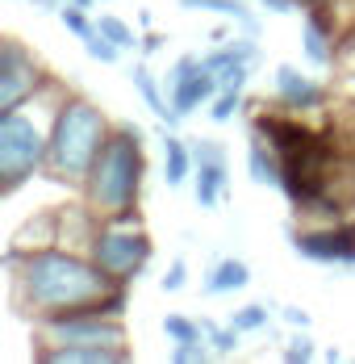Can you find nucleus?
Wrapping results in <instances>:
<instances>
[{
    "label": "nucleus",
    "mask_w": 355,
    "mask_h": 364,
    "mask_svg": "<svg viewBox=\"0 0 355 364\" xmlns=\"http://www.w3.org/2000/svg\"><path fill=\"white\" fill-rule=\"evenodd\" d=\"M180 285H184V264H172V272H168V277H163V289H180Z\"/></svg>",
    "instance_id": "29"
},
{
    "label": "nucleus",
    "mask_w": 355,
    "mask_h": 364,
    "mask_svg": "<svg viewBox=\"0 0 355 364\" xmlns=\"http://www.w3.org/2000/svg\"><path fill=\"white\" fill-rule=\"evenodd\" d=\"M230 323H234L239 331H259L263 323H268V310H263V306H247V310H234V314H230Z\"/></svg>",
    "instance_id": "24"
},
{
    "label": "nucleus",
    "mask_w": 355,
    "mask_h": 364,
    "mask_svg": "<svg viewBox=\"0 0 355 364\" xmlns=\"http://www.w3.org/2000/svg\"><path fill=\"white\" fill-rule=\"evenodd\" d=\"M88 243H92V259L105 268L117 285L134 281L146 268V259H151V239H146L142 222L134 218V210L109 214L105 226H97Z\"/></svg>",
    "instance_id": "5"
},
{
    "label": "nucleus",
    "mask_w": 355,
    "mask_h": 364,
    "mask_svg": "<svg viewBox=\"0 0 355 364\" xmlns=\"http://www.w3.org/2000/svg\"><path fill=\"white\" fill-rule=\"evenodd\" d=\"M63 26H67V30H71L75 38H80V42L92 34V30H97V26H92V21L84 17V9H63Z\"/></svg>",
    "instance_id": "26"
},
{
    "label": "nucleus",
    "mask_w": 355,
    "mask_h": 364,
    "mask_svg": "<svg viewBox=\"0 0 355 364\" xmlns=\"http://www.w3.org/2000/svg\"><path fill=\"white\" fill-rule=\"evenodd\" d=\"M142 172H146V159H142V134L134 126H121L113 130L88 172V205L109 218V214H121V210H134L142 188Z\"/></svg>",
    "instance_id": "2"
},
{
    "label": "nucleus",
    "mask_w": 355,
    "mask_h": 364,
    "mask_svg": "<svg viewBox=\"0 0 355 364\" xmlns=\"http://www.w3.org/2000/svg\"><path fill=\"white\" fill-rule=\"evenodd\" d=\"M297 252L322 264H355V226H330L297 239Z\"/></svg>",
    "instance_id": "9"
},
{
    "label": "nucleus",
    "mask_w": 355,
    "mask_h": 364,
    "mask_svg": "<svg viewBox=\"0 0 355 364\" xmlns=\"http://www.w3.org/2000/svg\"><path fill=\"white\" fill-rule=\"evenodd\" d=\"M55 113H38L34 97L17 109L0 113V181H4V193H13L21 181H30L38 168H46Z\"/></svg>",
    "instance_id": "4"
},
{
    "label": "nucleus",
    "mask_w": 355,
    "mask_h": 364,
    "mask_svg": "<svg viewBox=\"0 0 355 364\" xmlns=\"http://www.w3.org/2000/svg\"><path fill=\"white\" fill-rule=\"evenodd\" d=\"M297 4H322V0H297Z\"/></svg>",
    "instance_id": "31"
},
{
    "label": "nucleus",
    "mask_w": 355,
    "mask_h": 364,
    "mask_svg": "<svg viewBox=\"0 0 355 364\" xmlns=\"http://www.w3.org/2000/svg\"><path fill=\"white\" fill-rule=\"evenodd\" d=\"M276 97H280L288 109L310 113V109H322L326 88H322V84H314L310 75H301L297 68H276Z\"/></svg>",
    "instance_id": "11"
},
{
    "label": "nucleus",
    "mask_w": 355,
    "mask_h": 364,
    "mask_svg": "<svg viewBox=\"0 0 355 364\" xmlns=\"http://www.w3.org/2000/svg\"><path fill=\"white\" fill-rule=\"evenodd\" d=\"M63 4H67V9H88L92 0H63Z\"/></svg>",
    "instance_id": "30"
},
{
    "label": "nucleus",
    "mask_w": 355,
    "mask_h": 364,
    "mask_svg": "<svg viewBox=\"0 0 355 364\" xmlns=\"http://www.w3.org/2000/svg\"><path fill=\"white\" fill-rule=\"evenodd\" d=\"M163 331H168L176 343H188V339H205V327H201V323H188V318H180V314L163 318Z\"/></svg>",
    "instance_id": "21"
},
{
    "label": "nucleus",
    "mask_w": 355,
    "mask_h": 364,
    "mask_svg": "<svg viewBox=\"0 0 355 364\" xmlns=\"http://www.w3.org/2000/svg\"><path fill=\"white\" fill-rule=\"evenodd\" d=\"M84 46H88V55H92V59H101V63H113V59L121 55V46H117V42H109L101 30H92V34L84 38Z\"/></svg>",
    "instance_id": "22"
},
{
    "label": "nucleus",
    "mask_w": 355,
    "mask_h": 364,
    "mask_svg": "<svg viewBox=\"0 0 355 364\" xmlns=\"http://www.w3.org/2000/svg\"><path fill=\"white\" fill-rule=\"evenodd\" d=\"M351 92H355V75H351Z\"/></svg>",
    "instance_id": "32"
},
{
    "label": "nucleus",
    "mask_w": 355,
    "mask_h": 364,
    "mask_svg": "<svg viewBox=\"0 0 355 364\" xmlns=\"http://www.w3.org/2000/svg\"><path fill=\"white\" fill-rule=\"evenodd\" d=\"M38 356L55 364H117L130 352H121V348H38Z\"/></svg>",
    "instance_id": "14"
},
{
    "label": "nucleus",
    "mask_w": 355,
    "mask_h": 364,
    "mask_svg": "<svg viewBox=\"0 0 355 364\" xmlns=\"http://www.w3.org/2000/svg\"><path fill=\"white\" fill-rule=\"evenodd\" d=\"M97 30H101V34H105L109 42H117V46H121V50H126V46H134V42H138V38H134V30H130V26H126V21H117V17H109V13H101V17H97Z\"/></svg>",
    "instance_id": "20"
},
{
    "label": "nucleus",
    "mask_w": 355,
    "mask_h": 364,
    "mask_svg": "<svg viewBox=\"0 0 355 364\" xmlns=\"http://www.w3.org/2000/svg\"><path fill=\"white\" fill-rule=\"evenodd\" d=\"M251 281L247 264L243 259H222L217 268L209 272V281H205V293H230V289H243Z\"/></svg>",
    "instance_id": "16"
},
{
    "label": "nucleus",
    "mask_w": 355,
    "mask_h": 364,
    "mask_svg": "<svg viewBox=\"0 0 355 364\" xmlns=\"http://www.w3.org/2000/svg\"><path fill=\"white\" fill-rule=\"evenodd\" d=\"M330 42H334V30H330L318 13H314V17L305 21V55H310V63L326 68V63L334 59V46H330Z\"/></svg>",
    "instance_id": "15"
},
{
    "label": "nucleus",
    "mask_w": 355,
    "mask_h": 364,
    "mask_svg": "<svg viewBox=\"0 0 355 364\" xmlns=\"http://www.w3.org/2000/svg\"><path fill=\"white\" fill-rule=\"evenodd\" d=\"M192 159H197V201H201V210H213L226 188V155H222V146L201 143L192 151Z\"/></svg>",
    "instance_id": "10"
},
{
    "label": "nucleus",
    "mask_w": 355,
    "mask_h": 364,
    "mask_svg": "<svg viewBox=\"0 0 355 364\" xmlns=\"http://www.w3.org/2000/svg\"><path fill=\"white\" fill-rule=\"evenodd\" d=\"M188 9H205V13H222V17H234L239 26H247L255 30V17H251V9L243 0H184Z\"/></svg>",
    "instance_id": "18"
},
{
    "label": "nucleus",
    "mask_w": 355,
    "mask_h": 364,
    "mask_svg": "<svg viewBox=\"0 0 355 364\" xmlns=\"http://www.w3.org/2000/svg\"><path fill=\"white\" fill-rule=\"evenodd\" d=\"M197 159L188 155V146L180 143V139H168L163 143V168H168V184H184L188 176V168H192Z\"/></svg>",
    "instance_id": "17"
},
{
    "label": "nucleus",
    "mask_w": 355,
    "mask_h": 364,
    "mask_svg": "<svg viewBox=\"0 0 355 364\" xmlns=\"http://www.w3.org/2000/svg\"><path fill=\"white\" fill-rule=\"evenodd\" d=\"M205 339L213 343V352L226 356V352L239 348V327H234V323H230V327H205Z\"/></svg>",
    "instance_id": "23"
},
{
    "label": "nucleus",
    "mask_w": 355,
    "mask_h": 364,
    "mask_svg": "<svg viewBox=\"0 0 355 364\" xmlns=\"http://www.w3.org/2000/svg\"><path fill=\"white\" fill-rule=\"evenodd\" d=\"M134 88H138L142 97H146V105H151V109L159 113V117H168V122H176V117H180V113L172 109L168 101H163V92H159V84L151 80V72H146V68H134Z\"/></svg>",
    "instance_id": "19"
},
{
    "label": "nucleus",
    "mask_w": 355,
    "mask_h": 364,
    "mask_svg": "<svg viewBox=\"0 0 355 364\" xmlns=\"http://www.w3.org/2000/svg\"><path fill=\"white\" fill-rule=\"evenodd\" d=\"M255 134H263L268 143L276 146V151H280V159H284V155H293V151H301V146H310L314 139H318V134H314V130H305L297 117H276V113H272V117L263 113V117L255 122Z\"/></svg>",
    "instance_id": "12"
},
{
    "label": "nucleus",
    "mask_w": 355,
    "mask_h": 364,
    "mask_svg": "<svg viewBox=\"0 0 355 364\" xmlns=\"http://www.w3.org/2000/svg\"><path fill=\"white\" fill-rule=\"evenodd\" d=\"M4 264L13 268V297L21 310H30L38 318L50 314H67V310H88L113 289H121L97 259H84L75 252L59 247H38V252H13L4 255Z\"/></svg>",
    "instance_id": "1"
},
{
    "label": "nucleus",
    "mask_w": 355,
    "mask_h": 364,
    "mask_svg": "<svg viewBox=\"0 0 355 364\" xmlns=\"http://www.w3.org/2000/svg\"><path fill=\"white\" fill-rule=\"evenodd\" d=\"M42 348H121L126 352V327L101 310H67V314L42 318Z\"/></svg>",
    "instance_id": "6"
},
{
    "label": "nucleus",
    "mask_w": 355,
    "mask_h": 364,
    "mask_svg": "<svg viewBox=\"0 0 355 364\" xmlns=\"http://www.w3.org/2000/svg\"><path fill=\"white\" fill-rule=\"evenodd\" d=\"M234 109H239V92H234V88H222L217 101H213V122H230Z\"/></svg>",
    "instance_id": "25"
},
{
    "label": "nucleus",
    "mask_w": 355,
    "mask_h": 364,
    "mask_svg": "<svg viewBox=\"0 0 355 364\" xmlns=\"http://www.w3.org/2000/svg\"><path fill=\"white\" fill-rule=\"evenodd\" d=\"M168 88H172V109L184 117V113H192L197 105H205L209 97L222 92V84H217V75L205 68V59H197V55H184L176 59V68L168 72Z\"/></svg>",
    "instance_id": "8"
},
{
    "label": "nucleus",
    "mask_w": 355,
    "mask_h": 364,
    "mask_svg": "<svg viewBox=\"0 0 355 364\" xmlns=\"http://www.w3.org/2000/svg\"><path fill=\"white\" fill-rule=\"evenodd\" d=\"M280 151L272 143H263V134L251 139V151H247V164H251V181L255 184H280L284 181V159H276Z\"/></svg>",
    "instance_id": "13"
},
{
    "label": "nucleus",
    "mask_w": 355,
    "mask_h": 364,
    "mask_svg": "<svg viewBox=\"0 0 355 364\" xmlns=\"http://www.w3.org/2000/svg\"><path fill=\"white\" fill-rule=\"evenodd\" d=\"M284 360H314V348H310V339H293V348L284 352Z\"/></svg>",
    "instance_id": "28"
},
{
    "label": "nucleus",
    "mask_w": 355,
    "mask_h": 364,
    "mask_svg": "<svg viewBox=\"0 0 355 364\" xmlns=\"http://www.w3.org/2000/svg\"><path fill=\"white\" fill-rule=\"evenodd\" d=\"M109 139L105 113L88 101H63L50 126V151H46V172L55 181H88L97 155Z\"/></svg>",
    "instance_id": "3"
},
{
    "label": "nucleus",
    "mask_w": 355,
    "mask_h": 364,
    "mask_svg": "<svg viewBox=\"0 0 355 364\" xmlns=\"http://www.w3.org/2000/svg\"><path fill=\"white\" fill-rule=\"evenodd\" d=\"M42 88V68L38 59L17 42V38H4L0 42V113L26 105Z\"/></svg>",
    "instance_id": "7"
},
{
    "label": "nucleus",
    "mask_w": 355,
    "mask_h": 364,
    "mask_svg": "<svg viewBox=\"0 0 355 364\" xmlns=\"http://www.w3.org/2000/svg\"><path fill=\"white\" fill-rule=\"evenodd\" d=\"M209 352H205V343L201 339H188V343H176V352H172V360L176 364H188V360H205Z\"/></svg>",
    "instance_id": "27"
}]
</instances>
